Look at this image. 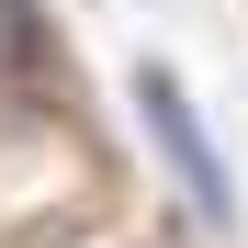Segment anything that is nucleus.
<instances>
[{"instance_id": "2", "label": "nucleus", "mask_w": 248, "mask_h": 248, "mask_svg": "<svg viewBox=\"0 0 248 248\" xmlns=\"http://www.w3.org/2000/svg\"><path fill=\"white\" fill-rule=\"evenodd\" d=\"M12 57H34V0H0V79H12Z\"/></svg>"}, {"instance_id": "1", "label": "nucleus", "mask_w": 248, "mask_h": 248, "mask_svg": "<svg viewBox=\"0 0 248 248\" xmlns=\"http://www.w3.org/2000/svg\"><path fill=\"white\" fill-rule=\"evenodd\" d=\"M136 113H147V136H158V158H170V181L203 203V226H237V181H226V147L203 136V113H192V91H181V68H158V57H136Z\"/></svg>"}]
</instances>
